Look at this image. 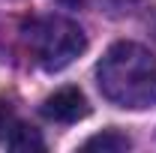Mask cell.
I'll return each mask as SVG.
<instances>
[{"label":"cell","instance_id":"6da1fadb","mask_svg":"<svg viewBox=\"0 0 156 153\" xmlns=\"http://www.w3.org/2000/svg\"><path fill=\"white\" fill-rule=\"evenodd\" d=\"M96 81L117 108L141 111L156 105V57L138 42H114L99 60Z\"/></svg>","mask_w":156,"mask_h":153},{"label":"cell","instance_id":"5b68a950","mask_svg":"<svg viewBox=\"0 0 156 153\" xmlns=\"http://www.w3.org/2000/svg\"><path fill=\"white\" fill-rule=\"evenodd\" d=\"M129 147H132V141L123 132H117V129H105V132L93 135V138H87L81 144V150H99V153H123Z\"/></svg>","mask_w":156,"mask_h":153},{"label":"cell","instance_id":"3957f363","mask_svg":"<svg viewBox=\"0 0 156 153\" xmlns=\"http://www.w3.org/2000/svg\"><path fill=\"white\" fill-rule=\"evenodd\" d=\"M90 114V105L78 87H60L42 102V117L51 123H78Z\"/></svg>","mask_w":156,"mask_h":153},{"label":"cell","instance_id":"8992f818","mask_svg":"<svg viewBox=\"0 0 156 153\" xmlns=\"http://www.w3.org/2000/svg\"><path fill=\"white\" fill-rule=\"evenodd\" d=\"M9 126H12V108H9L6 102H0V138L6 135Z\"/></svg>","mask_w":156,"mask_h":153},{"label":"cell","instance_id":"52a82bcc","mask_svg":"<svg viewBox=\"0 0 156 153\" xmlns=\"http://www.w3.org/2000/svg\"><path fill=\"white\" fill-rule=\"evenodd\" d=\"M114 3H135V0H114Z\"/></svg>","mask_w":156,"mask_h":153},{"label":"cell","instance_id":"7a4b0ae2","mask_svg":"<svg viewBox=\"0 0 156 153\" xmlns=\"http://www.w3.org/2000/svg\"><path fill=\"white\" fill-rule=\"evenodd\" d=\"M24 42L45 72H60L87 48V36L66 15L33 18L24 27Z\"/></svg>","mask_w":156,"mask_h":153},{"label":"cell","instance_id":"277c9868","mask_svg":"<svg viewBox=\"0 0 156 153\" xmlns=\"http://www.w3.org/2000/svg\"><path fill=\"white\" fill-rule=\"evenodd\" d=\"M3 141H6L9 150H45V141H42L39 129L30 126V123H21V120H12Z\"/></svg>","mask_w":156,"mask_h":153}]
</instances>
